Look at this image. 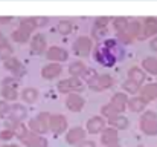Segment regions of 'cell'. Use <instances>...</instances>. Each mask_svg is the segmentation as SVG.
Wrapping results in <instances>:
<instances>
[{
  "instance_id": "6da1fadb",
  "label": "cell",
  "mask_w": 157,
  "mask_h": 147,
  "mask_svg": "<svg viewBox=\"0 0 157 147\" xmlns=\"http://www.w3.org/2000/svg\"><path fill=\"white\" fill-rule=\"evenodd\" d=\"M15 137L28 147H48V141L43 135H37L32 132H28V129L25 126H21V129L15 133Z\"/></svg>"
},
{
  "instance_id": "7a4b0ae2",
  "label": "cell",
  "mask_w": 157,
  "mask_h": 147,
  "mask_svg": "<svg viewBox=\"0 0 157 147\" xmlns=\"http://www.w3.org/2000/svg\"><path fill=\"white\" fill-rule=\"evenodd\" d=\"M93 58H95L96 63H99L104 67H113L117 61L113 51L110 48H107L105 45H98L96 46V49L93 51Z\"/></svg>"
},
{
  "instance_id": "3957f363",
  "label": "cell",
  "mask_w": 157,
  "mask_h": 147,
  "mask_svg": "<svg viewBox=\"0 0 157 147\" xmlns=\"http://www.w3.org/2000/svg\"><path fill=\"white\" fill-rule=\"evenodd\" d=\"M140 130L145 135L154 137L157 135V115L153 110H147L140 116Z\"/></svg>"
},
{
  "instance_id": "277c9868",
  "label": "cell",
  "mask_w": 157,
  "mask_h": 147,
  "mask_svg": "<svg viewBox=\"0 0 157 147\" xmlns=\"http://www.w3.org/2000/svg\"><path fill=\"white\" fill-rule=\"evenodd\" d=\"M82 88L84 86L79 77H69V78L61 80L56 84V89L61 94H76V91H81Z\"/></svg>"
},
{
  "instance_id": "5b68a950",
  "label": "cell",
  "mask_w": 157,
  "mask_h": 147,
  "mask_svg": "<svg viewBox=\"0 0 157 147\" xmlns=\"http://www.w3.org/2000/svg\"><path fill=\"white\" fill-rule=\"evenodd\" d=\"M17 88H18V83L14 77H6L3 81H2V97L5 98L6 101H14L18 97V92H17Z\"/></svg>"
},
{
  "instance_id": "8992f818",
  "label": "cell",
  "mask_w": 157,
  "mask_h": 147,
  "mask_svg": "<svg viewBox=\"0 0 157 147\" xmlns=\"http://www.w3.org/2000/svg\"><path fill=\"white\" fill-rule=\"evenodd\" d=\"M49 118L51 115L49 113H41L38 115L37 118H32L29 121V129L32 133H37V135H44L48 130H49Z\"/></svg>"
},
{
  "instance_id": "52a82bcc",
  "label": "cell",
  "mask_w": 157,
  "mask_h": 147,
  "mask_svg": "<svg viewBox=\"0 0 157 147\" xmlns=\"http://www.w3.org/2000/svg\"><path fill=\"white\" fill-rule=\"evenodd\" d=\"M92 46H93L92 39L87 37V35H81L73 43V52L78 57H87L90 54V51H92Z\"/></svg>"
},
{
  "instance_id": "ba28073f",
  "label": "cell",
  "mask_w": 157,
  "mask_h": 147,
  "mask_svg": "<svg viewBox=\"0 0 157 147\" xmlns=\"http://www.w3.org/2000/svg\"><path fill=\"white\" fill-rule=\"evenodd\" d=\"M113 83H114V80L110 77V75H107V74H98L90 83H89V86H90V89H93V91H96V92H101V91H105V89H110L111 86H113Z\"/></svg>"
},
{
  "instance_id": "9c48e42d",
  "label": "cell",
  "mask_w": 157,
  "mask_h": 147,
  "mask_svg": "<svg viewBox=\"0 0 157 147\" xmlns=\"http://www.w3.org/2000/svg\"><path fill=\"white\" fill-rule=\"evenodd\" d=\"M46 58L52 63H58V61H66L69 58V52L61 46H51L46 51Z\"/></svg>"
},
{
  "instance_id": "30bf717a",
  "label": "cell",
  "mask_w": 157,
  "mask_h": 147,
  "mask_svg": "<svg viewBox=\"0 0 157 147\" xmlns=\"http://www.w3.org/2000/svg\"><path fill=\"white\" fill-rule=\"evenodd\" d=\"M49 129L52 130L53 133L61 135L64 133V130L67 129V120L63 115H51L49 118Z\"/></svg>"
},
{
  "instance_id": "8fae6325",
  "label": "cell",
  "mask_w": 157,
  "mask_h": 147,
  "mask_svg": "<svg viewBox=\"0 0 157 147\" xmlns=\"http://www.w3.org/2000/svg\"><path fill=\"white\" fill-rule=\"evenodd\" d=\"M84 140H86V130L81 129V127H73L66 135V141L72 146H76V144L79 146Z\"/></svg>"
},
{
  "instance_id": "7c38bea8",
  "label": "cell",
  "mask_w": 157,
  "mask_h": 147,
  "mask_svg": "<svg viewBox=\"0 0 157 147\" xmlns=\"http://www.w3.org/2000/svg\"><path fill=\"white\" fill-rule=\"evenodd\" d=\"M84 104H86L84 98L81 95H78V94H69V97L66 98V106L72 112H81Z\"/></svg>"
},
{
  "instance_id": "4fadbf2b",
  "label": "cell",
  "mask_w": 157,
  "mask_h": 147,
  "mask_svg": "<svg viewBox=\"0 0 157 147\" xmlns=\"http://www.w3.org/2000/svg\"><path fill=\"white\" fill-rule=\"evenodd\" d=\"M117 140H119V135H117V130L114 127H107L101 133V144L105 147L117 144Z\"/></svg>"
},
{
  "instance_id": "5bb4252c",
  "label": "cell",
  "mask_w": 157,
  "mask_h": 147,
  "mask_svg": "<svg viewBox=\"0 0 157 147\" xmlns=\"http://www.w3.org/2000/svg\"><path fill=\"white\" fill-rule=\"evenodd\" d=\"M86 129L89 133H99V132H104L105 129V121L102 116H92L87 124H86Z\"/></svg>"
},
{
  "instance_id": "9a60e30c",
  "label": "cell",
  "mask_w": 157,
  "mask_h": 147,
  "mask_svg": "<svg viewBox=\"0 0 157 147\" xmlns=\"http://www.w3.org/2000/svg\"><path fill=\"white\" fill-rule=\"evenodd\" d=\"M157 35V18L154 17H148L144 22V29H142V35L140 40L148 39V37H154Z\"/></svg>"
},
{
  "instance_id": "2e32d148",
  "label": "cell",
  "mask_w": 157,
  "mask_h": 147,
  "mask_svg": "<svg viewBox=\"0 0 157 147\" xmlns=\"http://www.w3.org/2000/svg\"><path fill=\"white\" fill-rule=\"evenodd\" d=\"M31 51L34 54H43L44 51H48V42L46 37L43 34H35L31 40Z\"/></svg>"
},
{
  "instance_id": "e0dca14e",
  "label": "cell",
  "mask_w": 157,
  "mask_h": 147,
  "mask_svg": "<svg viewBox=\"0 0 157 147\" xmlns=\"http://www.w3.org/2000/svg\"><path fill=\"white\" fill-rule=\"evenodd\" d=\"M5 67H6L9 72H12L14 75H17V77H23L25 72H26V71H25V66H23L17 58H14V57L5 60Z\"/></svg>"
},
{
  "instance_id": "ac0fdd59",
  "label": "cell",
  "mask_w": 157,
  "mask_h": 147,
  "mask_svg": "<svg viewBox=\"0 0 157 147\" xmlns=\"http://www.w3.org/2000/svg\"><path fill=\"white\" fill-rule=\"evenodd\" d=\"M61 72H63V67L59 63H49L41 69V77L46 80H52V78H56Z\"/></svg>"
},
{
  "instance_id": "d6986e66",
  "label": "cell",
  "mask_w": 157,
  "mask_h": 147,
  "mask_svg": "<svg viewBox=\"0 0 157 147\" xmlns=\"http://www.w3.org/2000/svg\"><path fill=\"white\" fill-rule=\"evenodd\" d=\"M110 103L113 104V107H114L119 113H122V112L125 110V107H128V97H127L125 92H116V94L113 95Z\"/></svg>"
},
{
  "instance_id": "ffe728a7",
  "label": "cell",
  "mask_w": 157,
  "mask_h": 147,
  "mask_svg": "<svg viewBox=\"0 0 157 147\" xmlns=\"http://www.w3.org/2000/svg\"><path fill=\"white\" fill-rule=\"evenodd\" d=\"M104 45L107 48H110L113 51V54L116 55V58H117V61L119 60H122L124 57H125V49L124 46L121 45V42L119 40H113V39H105Z\"/></svg>"
},
{
  "instance_id": "44dd1931",
  "label": "cell",
  "mask_w": 157,
  "mask_h": 147,
  "mask_svg": "<svg viewBox=\"0 0 157 147\" xmlns=\"http://www.w3.org/2000/svg\"><path fill=\"white\" fill-rule=\"evenodd\" d=\"M145 78H147L145 71H144V69H140V67H137V66H134V67H131V69L128 71V80H131V81L137 83L139 86H142V84H144Z\"/></svg>"
},
{
  "instance_id": "7402d4cb",
  "label": "cell",
  "mask_w": 157,
  "mask_h": 147,
  "mask_svg": "<svg viewBox=\"0 0 157 147\" xmlns=\"http://www.w3.org/2000/svg\"><path fill=\"white\" fill-rule=\"evenodd\" d=\"M147 104H148V101L145 98L133 97L128 100V110H131V112H142V110H145Z\"/></svg>"
},
{
  "instance_id": "603a6c76",
  "label": "cell",
  "mask_w": 157,
  "mask_h": 147,
  "mask_svg": "<svg viewBox=\"0 0 157 147\" xmlns=\"http://www.w3.org/2000/svg\"><path fill=\"white\" fill-rule=\"evenodd\" d=\"M140 97L147 101H154L157 98V83H148L140 89Z\"/></svg>"
},
{
  "instance_id": "cb8c5ba5",
  "label": "cell",
  "mask_w": 157,
  "mask_h": 147,
  "mask_svg": "<svg viewBox=\"0 0 157 147\" xmlns=\"http://www.w3.org/2000/svg\"><path fill=\"white\" fill-rule=\"evenodd\" d=\"M108 123H110V126H111V127H114L116 130H124V129H128V126H130L128 118L122 116L121 113H119V115H116V116H113V118H110V120H108Z\"/></svg>"
},
{
  "instance_id": "d4e9b609",
  "label": "cell",
  "mask_w": 157,
  "mask_h": 147,
  "mask_svg": "<svg viewBox=\"0 0 157 147\" xmlns=\"http://www.w3.org/2000/svg\"><path fill=\"white\" fill-rule=\"evenodd\" d=\"M142 29H144V25L139 22V20H130V25H128V29L125 32H128L131 37L134 39H139L140 40V35H142Z\"/></svg>"
},
{
  "instance_id": "484cf974",
  "label": "cell",
  "mask_w": 157,
  "mask_h": 147,
  "mask_svg": "<svg viewBox=\"0 0 157 147\" xmlns=\"http://www.w3.org/2000/svg\"><path fill=\"white\" fill-rule=\"evenodd\" d=\"M142 69L151 75H157V58L156 57H147L142 61Z\"/></svg>"
},
{
  "instance_id": "4316f807",
  "label": "cell",
  "mask_w": 157,
  "mask_h": 147,
  "mask_svg": "<svg viewBox=\"0 0 157 147\" xmlns=\"http://www.w3.org/2000/svg\"><path fill=\"white\" fill-rule=\"evenodd\" d=\"M87 71V66L82 61H73L69 66V74L72 77H82V74Z\"/></svg>"
},
{
  "instance_id": "83f0119b",
  "label": "cell",
  "mask_w": 157,
  "mask_h": 147,
  "mask_svg": "<svg viewBox=\"0 0 157 147\" xmlns=\"http://www.w3.org/2000/svg\"><path fill=\"white\" fill-rule=\"evenodd\" d=\"M21 100H23L25 103H28V104L37 103V100H38V91L34 89V88H26V89L21 92Z\"/></svg>"
},
{
  "instance_id": "f1b7e54d",
  "label": "cell",
  "mask_w": 157,
  "mask_h": 147,
  "mask_svg": "<svg viewBox=\"0 0 157 147\" xmlns=\"http://www.w3.org/2000/svg\"><path fill=\"white\" fill-rule=\"evenodd\" d=\"M26 109L21 106V104H14L11 106V118L12 120H17V121H21L26 118Z\"/></svg>"
},
{
  "instance_id": "f546056e",
  "label": "cell",
  "mask_w": 157,
  "mask_h": 147,
  "mask_svg": "<svg viewBox=\"0 0 157 147\" xmlns=\"http://www.w3.org/2000/svg\"><path fill=\"white\" fill-rule=\"evenodd\" d=\"M29 35H31V32H28V31H25V29H21V28L15 29V31L11 34L12 40L17 42V43H26L28 39H29Z\"/></svg>"
},
{
  "instance_id": "4dcf8cb0",
  "label": "cell",
  "mask_w": 157,
  "mask_h": 147,
  "mask_svg": "<svg viewBox=\"0 0 157 147\" xmlns=\"http://www.w3.org/2000/svg\"><path fill=\"white\" fill-rule=\"evenodd\" d=\"M122 89L125 91V94H137L142 88L137 84V83H134V81H131V80H127V81H124L122 83Z\"/></svg>"
},
{
  "instance_id": "1f68e13d",
  "label": "cell",
  "mask_w": 157,
  "mask_h": 147,
  "mask_svg": "<svg viewBox=\"0 0 157 147\" xmlns=\"http://www.w3.org/2000/svg\"><path fill=\"white\" fill-rule=\"evenodd\" d=\"M113 25H114V29H116L117 32H125V31L128 29L130 20H128V18H124V17H117V18H114Z\"/></svg>"
},
{
  "instance_id": "d6a6232c",
  "label": "cell",
  "mask_w": 157,
  "mask_h": 147,
  "mask_svg": "<svg viewBox=\"0 0 157 147\" xmlns=\"http://www.w3.org/2000/svg\"><path fill=\"white\" fill-rule=\"evenodd\" d=\"M12 54H14V49H12V46H11L8 42L0 43V58L8 60V58L12 57Z\"/></svg>"
},
{
  "instance_id": "836d02e7",
  "label": "cell",
  "mask_w": 157,
  "mask_h": 147,
  "mask_svg": "<svg viewBox=\"0 0 157 147\" xmlns=\"http://www.w3.org/2000/svg\"><path fill=\"white\" fill-rule=\"evenodd\" d=\"M72 29H73V25H72V22H69V20H61V22L58 23V32H59L61 35H69V34L72 32Z\"/></svg>"
},
{
  "instance_id": "e575fe53",
  "label": "cell",
  "mask_w": 157,
  "mask_h": 147,
  "mask_svg": "<svg viewBox=\"0 0 157 147\" xmlns=\"http://www.w3.org/2000/svg\"><path fill=\"white\" fill-rule=\"evenodd\" d=\"M101 112H102V115H104V116H107L108 120H110V118H113V116H116V115H119V112L113 107V104H111V103H108V104L102 106Z\"/></svg>"
},
{
  "instance_id": "d590c367",
  "label": "cell",
  "mask_w": 157,
  "mask_h": 147,
  "mask_svg": "<svg viewBox=\"0 0 157 147\" xmlns=\"http://www.w3.org/2000/svg\"><path fill=\"white\" fill-rule=\"evenodd\" d=\"M117 40H119L121 43L130 45V43H133L134 37H131V35H130L128 32H117Z\"/></svg>"
},
{
  "instance_id": "8d00e7d4",
  "label": "cell",
  "mask_w": 157,
  "mask_h": 147,
  "mask_svg": "<svg viewBox=\"0 0 157 147\" xmlns=\"http://www.w3.org/2000/svg\"><path fill=\"white\" fill-rule=\"evenodd\" d=\"M98 75V72L95 71V69H92V67H87V71L82 74V78H84V81H87V83H90L95 77Z\"/></svg>"
},
{
  "instance_id": "74e56055",
  "label": "cell",
  "mask_w": 157,
  "mask_h": 147,
  "mask_svg": "<svg viewBox=\"0 0 157 147\" xmlns=\"http://www.w3.org/2000/svg\"><path fill=\"white\" fill-rule=\"evenodd\" d=\"M14 135H15L14 130H11V129H5V130L0 132V140H2V141H8V140H11Z\"/></svg>"
},
{
  "instance_id": "f35d334b",
  "label": "cell",
  "mask_w": 157,
  "mask_h": 147,
  "mask_svg": "<svg viewBox=\"0 0 157 147\" xmlns=\"http://www.w3.org/2000/svg\"><path fill=\"white\" fill-rule=\"evenodd\" d=\"M8 113H11V106H9L6 101L0 100V116H3V115H8Z\"/></svg>"
},
{
  "instance_id": "ab89813d",
  "label": "cell",
  "mask_w": 157,
  "mask_h": 147,
  "mask_svg": "<svg viewBox=\"0 0 157 147\" xmlns=\"http://www.w3.org/2000/svg\"><path fill=\"white\" fill-rule=\"evenodd\" d=\"M108 23V18L107 17H102V18H98L96 23H95V28H105Z\"/></svg>"
},
{
  "instance_id": "60d3db41",
  "label": "cell",
  "mask_w": 157,
  "mask_h": 147,
  "mask_svg": "<svg viewBox=\"0 0 157 147\" xmlns=\"http://www.w3.org/2000/svg\"><path fill=\"white\" fill-rule=\"evenodd\" d=\"M78 147H96V143L95 141H90V140H84Z\"/></svg>"
},
{
  "instance_id": "b9f144b4",
  "label": "cell",
  "mask_w": 157,
  "mask_h": 147,
  "mask_svg": "<svg viewBox=\"0 0 157 147\" xmlns=\"http://www.w3.org/2000/svg\"><path fill=\"white\" fill-rule=\"evenodd\" d=\"M150 48L153 49V51H157V35L150 42Z\"/></svg>"
},
{
  "instance_id": "7bdbcfd3",
  "label": "cell",
  "mask_w": 157,
  "mask_h": 147,
  "mask_svg": "<svg viewBox=\"0 0 157 147\" xmlns=\"http://www.w3.org/2000/svg\"><path fill=\"white\" fill-rule=\"evenodd\" d=\"M8 22H11V17H0V23H8Z\"/></svg>"
},
{
  "instance_id": "ee69618b",
  "label": "cell",
  "mask_w": 157,
  "mask_h": 147,
  "mask_svg": "<svg viewBox=\"0 0 157 147\" xmlns=\"http://www.w3.org/2000/svg\"><path fill=\"white\" fill-rule=\"evenodd\" d=\"M3 42H5V40H3V34L0 32V43H3Z\"/></svg>"
},
{
  "instance_id": "f6af8a7d",
  "label": "cell",
  "mask_w": 157,
  "mask_h": 147,
  "mask_svg": "<svg viewBox=\"0 0 157 147\" xmlns=\"http://www.w3.org/2000/svg\"><path fill=\"white\" fill-rule=\"evenodd\" d=\"M3 147H20V146H15V144H8V146H3Z\"/></svg>"
},
{
  "instance_id": "bcb514c9",
  "label": "cell",
  "mask_w": 157,
  "mask_h": 147,
  "mask_svg": "<svg viewBox=\"0 0 157 147\" xmlns=\"http://www.w3.org/2000/svg\"><path fill=\"white\" fill-rule=\"evenodd\" d=\"M110 147H119V144H114V146H110Z\"/></svg>"
},
{
  "instance_id": "7dc6e473",
  "label": "cell",
  "mask_w": 157,
  "mask_h": 147,
  "mask_svg": "<svg viewBox=\"0 0 157 147\" xmlns=\"http://www.w3.org/2000/svg\"><path fill=\"white\" fill-rule=\"evenodd\" d=\"M136 147H145V146H136Z\"/></svg>"
}]
</instances>
